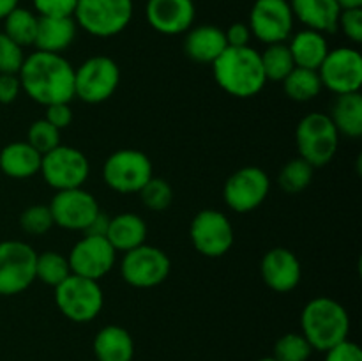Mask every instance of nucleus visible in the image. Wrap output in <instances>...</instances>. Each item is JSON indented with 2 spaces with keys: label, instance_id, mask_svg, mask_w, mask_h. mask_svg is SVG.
<instances>
[{
  "label": "nucleus",
  "instance_id": "nucleus-1",
  "mask_svg": "<svg viewBox=\"0 0 362 361\" xmlns=\"http://www.w3.org/2000/svg\"><path fill=\"white\" fill-rule=\"evenodd\" d=\"M18 76L21 91L42 106L71 103L74 98V67L62 53L35 50L25 57Z\"/></svg>",
  "mask_w": 362,
  "mask_h": 361
},
{
  "label": "nucleus",
  "instance_id": "nucleus-2",
  "mask_svg": "<svg viewBox=\"0 0 362 361\" xmlns=\"http://www.w3.org/2000/svg\"><path fill=\"white\" fill-rule=\"evenodd\" d=\"M214 80L226 94L233 98L247 99L257 96L265 87L264 67H262L260 52L251 46L228 48L212 62Z\"/></svg>",
  "mask_w": 362,
  "mask_h": 361
},
{
  "label": "nucleus",
  "instance_id": "nucleus-3",
  "mask_svg": "<svg viewBox=\"0 0 362 361\" xmlns=\"http://www.w3.org/2000/svg\"><path fill=\"white\" fill-rule=\"evenodd\" d=\"M300 333L313 350L325 353L349 338V311L332 297H315L308 301L300 311Z\"/></svg>",
  "mask_w": 362,
  "mask_h": 361
},
{
  "label": "nucleus",
  "instance_id": "nucleus-4",
  "mask_svg": "<svg viewBox=\"0 0 362 361\" xmlns=\"http://www.w3.org/2000/svg\"><path fill=\"white\" fill-rule=\"evenodd\" d=\"M296 144L299 158L313 168H322L338 152L339 133L327 113L313 112L299 120L296 130Z\"/></svg>",
  "mask_w": 362,
  "mask_h": 361
},
{
  "label": "nucleus",
  "instance_id": "nucleus-5",
  "mask_svg": "<svg viewBox=\"0 0 362 361\" xmlns=\"http://www.w3.org/2000/svg\"><path fill=\"white\" fill-rule=\"evenodd\" d=\"M73 18L94 38H113L131 23L133 0H78Z\"/></svg>",
  "mask_w": 362,
  "mask_h": 361
},
{
  "label": "nucleus",
  "instance_id": "nucleus-6",
  "mask_svg": "<svg viewBox=\"0 0 362 361\" xmlns=\"http://www.w3.org/2000/svg\"><path fill=\"white\" fill-rule=\"evenodd\" d=\"M55 303L64 317L85 324L101 314L105 294L99 282L71 273L60 285L55 287Z\"/></svg>",
  "mask_w": 362,
  "mask_h": 361
},
{
  "label": "nucleus",
  "instance_id": "nucleus-7",
  "mask_svg": "<svg viewBox=\"0 0 362 361\" xmlns=\"http://www.w3.org/2000/svg\"><path fill=\"white\" fill-rule=\"evenodd\" d=\"M152 176L154 170L151 158L138 149H119L103 165L105 184L122 195L138 193Z\"/></svg>",
  "mask_w": 362,
  "mask_h": 361
},
{
  "label": "nucleus",
  "instance_id": "nucleus-8",
  "mask_svg": "<svg viewBox=\"0 0 362 361\" xmlns=\"http://www.w3.org/2000/svg\"><path fill=\"white\" fill-rule=\"evenodd\" d=\"M120 84V67L106 55H95L74 69V98L88 105L105 103Z\"/></svg>",
  "mask_w": 362,
  "mask_h": 361
},
{
  "label": "nucleus",
  "instance_id": "nucleus-9",
  "mask_svg": "<svg viewBox=\"0 0 362 361\" xmlns=\"http://www.w3.org/2000/svg\"><path fill=\"white\" fill-rule=\"evenodd\" d=\"M37 251L23 241H0V296H18L35 282Z\"/></svg>",
  "mask_w": 362,
  "mask_h": 361
},
{
  "label": "nucleus",
  "instance_id": "nucleus-10",
  "mask_svg": "<svg viewBox=\"0 0 362 361\" xmlns=\"http://www.w3.org/2000/svg\"><path fill=\"white\" fill-rule=\"evenodd\" d=\"M45 183L55 191L83 188L90 173L88 159L80 149L71 145H59L42 154L41 170Z\"/></svg>",
  "mask_w": 362,
  "mask_h": 361
},
{
  "label": "nucleus",
  "instance_id": "nucleus-11",
  "mask_svg": "<svg viewBox=\"0 0 362 361\" xmlns=\"http://www.w3.org/2000/svg\"><path fill=\"white\" fill-rule=\"evenodd\" d=\"M172 262L170 257L158 246H141L126 251L120 262V275L127 285L134 289H152L166 282Z\"/></svg>",
  "mask_w": 362,
  "mask_h": 361
},
{
  "label": "nucleus",
  "instance_id": "nucleus-12",
  "mask_svg": "<svg viewBox=\"0 0 362 361\" xmlns=\"http://www.w3.org/2000/svg\"><path fill=\"white\" fill-rule=\"evenodd\" d=\"M189 239L198 253L218 258L232 250L235 232L225 212L218 209H202L191 219Z\"/></svg>",
  "mask_w": 362,
  "mask_h": 361
},
{
  "label": "nucleus",
  "instance_id": "nucleus-13",
  "mask_svg": "<svg viewBox=\"0 0 362 361\" xmlns=\"http://www.w3.org/2000/svg\"><path fill=\"white\" fill-rule=\"evenodd\" d=\"M322 87L336 96L361 92L362 87V57L361 52L350 46L329 50L324 62L318 67Z\"/></svg>",
  "mask_w": 362,
  "mask_h": 361
},
{
  "label": "nucleus",
  "instance_id": "nucleus-14",
  "mask_svg": "<svg viewBox=\"0 0 362 361\" xmlns=\"http://www.w3.org/2000/svg\"><path fill=\"white\" fill-rule=\"evenodd\" d=\"M271 191V179L260 166H243L226 179L223 197L226 205L239 214L260 207Z\"/></svg>",
  "mask_w": 362,
  "mask_h": 361
},
{
  "label": "nucleus",
  "instance_id": "nucleus-15",
  "mask_svg": "<svg viewBox=\"0 0 362 361\" xmlns=\"http://www.w3.org/2000/svg\"><path fill=\"white\" fill-rule=\"evenodd\" d=\"M293 14L288 0H255L250 13V30L264 45L286 42L293 30Z\"/></svg>",
  "mask_w": 362,
  "mask_h": 361
},
{
  "label": "nucleus",
  "instance_id": "nucleus-16",
  "mask_svg": "<svg viewBox=\"0 0 362 361\" xmlns=\"http://www.w3.org/2000/svg\"><path fill=\"white\" fill-rule=\"evenodd\" d=\"M67 262H69L73 275L99 282L115 265L117 251L105 236H87L85 234L71 248Z\"/></svg>",
  "mask_w": 362,
  "mask_h": 361
},
{
  "label": "nucleus",
  "instance_id": "nucleus-17",
  "mask_svg": "<svg viewBox=\"0 0 362 361\" xmlns=\"http://www.w3.org/2000/svg\"><path fill=\"white\" fill-rule=\"evenodd\" d=\"M48 207L57 227L64 230H80V232H85L95 216L101 212L94 195L83 188L57 191Z\"/></svg>",
  "mask_w": 362,
  "mask_h": 361
},
{
  "label": "nucleus",
  "instance_id": "nucleus-18",
  "mask_svg": "<svg viewBox=\"0 0 362 361\" xmlns=\"http://www.w3.org/2000/svg\"><path fill=\"white\" fill-rule=\"evenodd\" d=\"M260 275L265 285L279 294L292 292L303 278V268L292 250L283 246L271 248L262 257Z\"/></svg>",
  "mask_w": 362,
  "mask_h": 361
},
{
  "label": "nucleus",
  "instance_id": "nucleus-19",
  "mask_svg": "<svg viewBox=\"0 0 362 361\" xmlns=\"http://www.w3.org/2000/svg\"><path fill=\"white\" fill-rule=\"evenodd\" d=\"M193 0H147L145 18L156 32L165 35H179L193 27Z\"/></svg>",
  "mask_w": 362,
  "mask_h": 361
},
{
  "label": "nucleus",
  "instance_id": "nucleus-20",
  "mask_svg": "<svg viewBox=\"0 0 362 361\" xmlns=\"http://www.w3.org/2000/svg\"><path fill=\"white\" fill-rule=\"evenodd\" d=\"M293 18L306 28L331 34L338 30L341 6L338 0H288Z\"/></svg>",
  "mask_w": 362,
  "mask_h": 361
},
{
  "label": "nucleus",
  "instance_id": "nucleus-21",
  "mask_svg": "<svg viewBox=\"0 0 362 361\" xmlns=\"http://www.w3.org/2000/svg\"><path fill=\"white\" fill-rule=\"evenodd\" d=\"M228 48L225 30L216 25H198L186 32L184 53L198 64H212Z\"/></svg>",
  "mask_w": 362,
  "mask_h": 361
},
{
  "label": "nucleus",
  "instance_id": "nucleus-22",
  "mask_svg": "<svg viewBox=\"0 0 362 361\" xmlns=\"http://www.w3.org/2000/svg\"><path fill=\"white\" fill-rule=\"evenodd\" d=\"M76 28L73 16H39L34 46L39 52H66L76 38Z\"/></svg>",
  "mask_w": 362,
  "mask_h": 361
},
{
  "label": "nucleus",
  "instance_id": "nucleus-23",
  "mask_svg": "<svg viewBox=\"0 0 362 361\" xmlns=\"http://www.w3.org/2000/svg\"><path fill=\"white\" fill-rule=\"evenodd\" d=\"M42 154L28 142H11L0 149V170L11 179H30L41 170Z\"/></svg>",
  "mask_w": 362,
  "mask_h": 361
},
{
  "label": "nucleus",
  "instance_id": "nucleus-24",
  "mask_svg": "<svg viewBox=\"0 0 362 361\" xmlns=\"http://www.w3.org/2000/svg\"><path fill=\"white\" fill-rule=\"evenodd\" d=\"M147 223L141 216L134 212H122L110 218L106 239L110 241L115 251H129L133 248L145 244L147 239Z\"/></svg>",
  "mask_w": 362,
  "mask_h": 361
},
{
  "label": "nucleus",
  "instance_id": "nucleus-25",
  "mask_svg": "<svg viewBox=\"0 0 362 361\" xmlns=\"http://www.w3.org/2000/svg\"><path fill=\"white\" fill-rule=\"evenodd\" d=\"M288 50L292 53L296 67L318 71L325 55H327L329 45L325 34L311 30V28H304V30L290 35Z\"/></svg>",
  "mask_w": 362,
  "mask_h": 361
},
{
  "label": "nucleus",
  "instance_id": "nucleus-26",
  "mask_svg": "<svg viewBox=\"0 0 362 361\" xmlns=\"http://www.w3.org/2000/svg\"><path fill=\"white\" fill-rule=\"evenodd\" d=\"M95 361H133V336L122 326L110 324L98 331L94 338Z\"/></svg>",
  "mask_w": 362,
  "mask_h": 361
},
{
  "label": "nucleus",
  "instance_id": "nucleus-27",
  "mask_svg": "<svg viewBox=\"0 0 362 361\" xmlns=\"http://www.w3.org/2000/svg\"><path fill=\"white\" fill-rule=\"evenodd\" d=\"M339 137L359 138L362 134V96L361 92L339 94L331 105L327 113Z\"/></svg>",
  "mask_w": 362,
  "mask_h": 361
},
{
  "label": "nucleus",
  "instance_id": "nucleus-28",
  "mask_svg": "<svg viewBox=\"0 0 362 361\" xmlns=\"http://www.w3.org/2000/svg\"><path fill=\"white\" fill-rule=\"evenodd\" d=\"M4 34L13 39L18 46L27 48L34 46L35 32H37L39 16L30 9L25 7H14L6 18H4Z\"/></svg>",
  "mask_w": 362,
  "mask_h": 361
},
{
  "label": "nucleus",
  "instance_id": "nucleus-29",
  "mask_svg": "<svg viewBox=\"0 0 362 361\" xmlns=\"http://www.w3.org/2000/svg\"><path fill=\"white\" fill-rule=\"evenodd\" d=\"M283 88L290 99L299 103L311 101L322 92V81L318 71L304 69V67H293L292 73L283 80Z\"/></svg>",
  "mask_w": 362,
  "mask_h": 361
},
{
  "label": "nucleus",
  "instance_id": "nucleus-30",
  "mask_svg": "<svg viewBox=\"0 0 362 361\" xmlns=\"http://www.w3.org/2000/svg\"><path fill=\"white\" fill-rule=\"evenodd\" d=\"M260 60L267 81H283L296 67L286 42L265 45V50L260 53Z\"/></svg>",
  "mask_w": 362,
  "mask_h": 361
},
{
  "label": "nucleus",
  "instance_id": "nucleus-31",
  "mask_svg": "<svg viewBox=\"0 0 362 361\" xmlns=\"http://www.w3.org/2000/svg\"><path fill=\"white\" fill-rule=\"evenodd\" d=\"M69 275L71 268L67 257L59 251H42L35 258V280H39L45 285L55 289Z\"/></svg>",
  "mask_w": 362,
  "mask_h": 361
},
{
  "label": "nucleus",
  "instance_id": "nucleus-32",
  "mask_svg": "<svg viewBox=\"0 0 362 361\" xmlns=\"http://www.w3.org/2000/svg\"><path fill=\"white\" fill-rule=\"evenodd\" d=\"M313 166L303 158L290 159L285 166L281 168L278 177V183L281 190L288 195L300 193L306 190L313 180Z\"/></svg>",
  "mask_w": 362,
  "mask_h": 361
},
{
  "label": "nucleus",
  "instance_id": "nucleus-33",
  "mask_svg": "<svg viewBox=\"0 0 362 361\" xmlns=\"http://www.w3.org/2000/svg\"><path fill=\"white\" fill-rule=\"evenodd\" d=\"M313 354V347L310 345L303 333H286L274 343L272 357L278 361H308Z\"/></svg>",
  "mask_w": 362,
  "mask_h": 361
},
{
  "label": "nucleus",
  "instance_id": "nucleus-34",
  "mask_svg": "<svg viewBox=\"0 0 362 361\" xmlns=\"http://www.w3.org/2000/svg\"><path fill=\"white\" fill-rule=\"evenodd\" d=\"M138 193H140L141 202H144L145 207L156 212L166 211V209L172 205L173 200L172 186H170L168 180L161 179V177L152 176Z\"/></svg>",
  "mask_w": 362,
  "mask_h": 361
},
{
  "label": "nucleus",
  "instance_id": "nucleus-35",
  "mask_svg": "<svg viewBox=\"0 0 362 361\" xmlns=\"http://www.w3.org/2000/svg\"><path fill=\"white\" fill-rule=\"evenodd\" d=\"M20 227L23 232L30 234V236H42L52 230L55 223H53V216L48 205L34 204L28 205L20 214Z\"/></svg>",
  "mask_w": 362,
  "mask_h": 361
},
{
  "label": "nucleus",
  "instance_id": "nucleus-36",
  "mask_svg": "<svg viewBox=\"0 0 362 361\" xmlns=\"http://www.w3.org/2000/svg\"><path fill=\"white\" fill-rule=\"evenodd\" d=\"M27 142L39 154H46L60 145V131L46 119H37L28 127Z\"/></svg>",
  "mask_w": 362,
  "mask_h": 361
},
{
  "label": "nucleus",
  "instance_id": "nucleus-37",
  "mask_svg": "<svg viewBox=\"0 0 362 361\" xmlns=\"http://www.w3.org/2000/svg\"><path fill=\"white\" fill-rule=\"evenodd\" d=\"M23 60V48L0 32V74H18Z\"/></svg>",
  "mask_w": 362,
  "mask_h": 361
},
{
  "label": "nucleus",
  "instance_id": "nucleus-38",
  "mask_svg": "<svg viewBox=\"0 0 362 361\" xmlns=\"http://www.w3.org/2000/svg\"><path fill=\"white\" fill-rule=\"evenodd\" d=\"M338 28L352 42L359 45L362 42V7H352V9H341L338 20Z\"/></svg>",
  "mask_w": 362,
  "mask_h": 361
},
{
  "label": "nucleus",
  "instance_id": "nucleus-39",
  "mask_svg": "<svg viewBox=\"0 0 362 361\" xmlns=\"http://www.w3.org/2000/svg\"><path fill=\"white\" fill-rule=\"evenodd\" d=\"M78 0H32L37 16H73Z\"/></svg>",
  "mask_w": 362,
  "mask_h": 361
},
{
  "label": "nucleus",
  "instance_id": "nucleus-40",
  "mask_svg": "<svg viewBox=\"0 0 362 361\" xmlns=\"http://www.w3.org/2000/svg\"><path fill=\"white\" fill-rule=\"evenodd\" d=\"M325 361H362V350L356 342L346 338L325 350Z\"/></svg>",
  "mask_w": 362,
  "mask_h": 361
},
{
  "label": "nucleus",
  "instance_id": "nucleus-41",
  "mask_svg": "<svg viewBox=\"0 0 362 361\" xmlns=\"http://www.w3.org/2000/svg\"><path fill=\"white\" fill-rule=\"evenodd\" d=\"M45 108V119L59 131L66 130L73 122V110H71L69 103H55V105H48Z\"/></svg>",
  "mask_w": 362,
  "mask_h": 361
},
{
  "label": "nucleus",
  "instance_id": "nucleus-42",
  "mask_svg": "<svg viewBox=\"0 0 362 361\" xmlns=\"http://www.w3.org/2000/svg\"><path fill=\"white\" fill-rule=\"evenodd\" d=\"M21 92L18 74H0V105H11Z\"/></svg>",
  "mask_w": 362,
  "mask_h": 361
},
{
  "label": "nucleus",
  "instance_id": "nucleus-43",
  "mask_svg": "<svg viewBox=\"0 0 362 361\" xmlns=\"http://www.w3.org/2000/svg\"><path fill=\"white\" fill-rule=\"evenodd\" d=\"M225 38H226V45L232 46V48H243V46H250L251 41V30L246 23H232L228 28L225 30Z\"/></svg>",
  "mask_w": 362,
  "mask_h": 361
},
{
  "label": "nucleus",
  "instance_id": "nucleus-44",
  "mask_svg": "<svg viewBox=\"0 0 362 361\" xmlns=\"http://www.w3.org/2000/svg\"><path fill=\"white\" fill-rule=\"evenodd\" d=\"M108 222L110 218L106 214H103V212H99L98 216L94 218V222L88 225V229L85 230L83 234H87V236H105L106 237V230H108Z\"/></svg>",
  "mask_w": 362,
  "mask_h": 361
},
{
  "label": "nucleus",
  "instance_id": "nucleus-45",
  "mask_svg": "<svg viewBox=\"0 0 362 361\" xmlns=\"http://www.w3.org/2000/svg\"><path fill=\"white\" fill-rule=\"evenodd\" d=\"M18 2L20 0H0V20H4L14 7H18Z\"/></svg>",
  "mask_w": 362,
  "mask_h": 361
},
{
  "label": "nucleus",
  "instance_id": "nucleus-46",
  "mask_svg": "<svg viewBox=\"0 0 362 361\" xmlns=\"http://www.w3.org/2000/svg\"><path fill=\"white\" fill-rule=\"evenodd\" d=\"M341 9H352V7H362V0H338Z\"/></svg>",
  "mask_w": 362,
  "mask_h": 361
},
{
  "label": "nucleus",
  "instance_id": "nucleus-47",
  "mask_svg": "<svg viewBox=\"0 0 362 361\" xmlns=\"http://www.w3.org/2000/svg\"><path fill=\"white\" fill-rule=\"evenodd\" d=\"M258 361H278V360H276V357H272V356H269V357H262V360H258Z\"/></svg>",
  "mask_w": 362,
  "mask_h": 361
}]
</instances>
